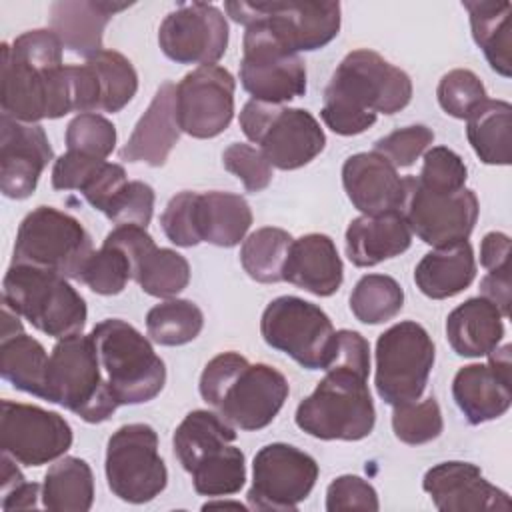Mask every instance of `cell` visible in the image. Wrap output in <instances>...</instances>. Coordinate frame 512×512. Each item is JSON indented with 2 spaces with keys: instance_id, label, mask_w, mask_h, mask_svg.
<instances>
[{
  "instance_id": "obj_1",
  "label": "cell",
  "mask_w": 512,
  "mask_h": 512,
  "mask_svg": "<svg viewBox=\"0 0 512 512\" xmlns=\"http://www.w3.org/2000/svg\"><path fill=\"white\" fill-rule=\"evenodd\" d=\"M62 42L50 28L28 30L2 44V114L38 124L74 112Z\"/></svg>"
},
{
  "instance_id": "obj_2",
  "label": "cell",
  "mask_w": 512,
  "mask_h": 512,
  "mask_svg": "<svg viewBox=\"0 0 512 512\" xmlns=\"http://www.w3.org/2000/svg\"><path fill=\"white\" fill-rule=\"evenodd\" d=\"M410 100V76L378 52L358 48L348 52L334 70L320 116L332 132L354 136L368 130L378 114H396Z\"/></svg>"
},
{
  "instance_id": "obj_3",
  "label": "cell",
  "mask_w": 512,
  "mask_h": 512,
  "mask_svg": "<svg viewBox=\"0 0 512 512\" xmlns=\"http://www.w3.org/2000/svg\"><path fill=\"white\" fill-rule=\"evenodd\" d=\"M200 396L230 426L254 432L266 428L282 410L290 386L282 372L252 364L238 352L214 356L200 374Z\"/></svg>"
},
{
  "instance_id": "obj_4",
  "label": "cell",
  "mask_w": 512,
  "mask_h": 512,
  "mask_svg": "<svg viewBox=\"0 0 512 512\" xmlns=\"http://www.w3.org/2000/svg\"><path fill=\"white\" fill-rule=\"evenodd\" d=\"M296 426L320 440H362L376 422L368 374L348 366H328L314 392L296 408Z\"/></svg>"
},
{
  "instance_id": "obj_5",
  "label": "cell",
  "mask_w": 512,
  "mask_h": 512,
  "mask_svg": "<svg viewBox=\"0 0 512 512\" xmlns=\"http://www.w3.org/2000/svg\"><path fill=\"white\" fill-rule=\"evenodd\" d=\"M42 398L90 424L104 422L114 414L120 404L110 392L90 334H74L54 344Z\"/></svg>"
},
{
  "instance_id": "obj_6",
  "label": "cell",
  "mask_w": 512,
  "mask_h": 512,
  "mask_svg": "<svg viewBox=\"0 0 512 512\" xmlns=\"http://www.w3.org/2000/svg\"><path fill=\"white\" fill-rule=\"evenodd\" d=\"M102 372L118 404L156 398L166 382V366L150 340L120 318H106L90 332Z\"/></svg>"
},
{
  "instance_id": "obj_7",
  "label": "cell",
  "mask_w": 512,
  "mask_h": 512,
  "mask_svg": "<svg viewBox=\"0 0 512 512\" xmlns=\"http://www.w3.org/2000/svg\"><path fill=\"white\" fill-rule=\"evenodd\" d=\"M2 302L58 340L82 334L88 316L84 298L64 276L26 264H10L6 270Z\"/></svg>"
},
{
  "instance_id": "obj_8",
  "label": "cell",
  "mask_w": 512,
  "mask_h": 512,
  "mask_svg": "<svg viewBox=\"0 0 512 512\" xmlns=\"http://www.w3.org/2000/svg\"><path fill=\"white\" fill-rule=\"evenodd\" d=\"M228 16L242 26H256L288 52H312L330 44L340 30V4L318 0L226 2Z\"/></svg>"
},
{
  "instance_id": "obj_9",
  "label": "cell",
  "mask_w": 512,
  "mask_h": 512,
  "mask_svg": "<svg viewBox=\"0 0 512 512\" xmlns=\"http://www.w3.org/2000/svg\"><path fill=\"white\" fill-rule=\"evenodd\" d=\"M92 238L70 214L38 206L18 226L12 264H26L80 280L92 256Z\"/></svg>"
},
{
  "instance_id": "obj_10",
  "label": "cell",
  "mask_w": 512,
  "mask_h": 512,
  "mask_svg": "<svg viewBox=\"0 0 512 512\" xmlns=\"http://www.w3.org/2000/svg\"><path fill=\"white\" fill-rule=\"evenodd\" d=\"M240 128L260 146L270 166L280 170L310 164L326 146L324 130L304 108L248 100L240 112Z\"/></svg>"
},
{
  "instance_id": "obj_11",
  "label": "cell",
  "mask_w": 512,
  "mask_h": 512,
  "mask_svg": "<svg viewBox=\"0 0 512 512\" xmlns=\"http://www.w3.org/2000/svg\"><path fill=\"white\" fill-rule=\"evenodd\" d=\"M434 358V342L418 322L404 320L384 330L376 342L378 396L390 406L420 400Z\"/></svg>"
},
{
  "instance_id": "obj_12",
  "label": "cell",
  "mask_w": 512,
  "mask_h": 512,
  "mask_svg": "<svg viewBox=\"0 0 512 512\" xmlns=\"http://www.w3.org/2000/svg\"><path fill=\"white\" fill-rule=\"evenodd\" d=\"M264 342L288 354L306 370H324L330 362L336 330L328 314L298 296H278L262 312Z\"/></svg>"
},
{
  "instance_id": "obj_13",
  "label": "cell",
  "mask_w": 512,
  "mask_h": 512,
  "mask_svg": "<svg viewBox=\"0 0 512 512\" xmlns=\"http://www.w3.org/2000/svg\"><path fill=\"white\" fill-rule=\"evenodd\" d=\"M106 480L114 496L130 504L154 500L168 482L158 434L148 424H124L106 446Z\"/></svg>"
},
{
  "instance_id": "obj_14",
  "label": "cell",
  "mask_w": 512,
  "mask_h": 512,
  "mask_svg": "<svg viewBox=\"0 0 512 512\" xmlns=\"http://www.w3.org/2000/svg\"><path fill=\"white\" fill-rule=\"evenodd\" d=\"M316 460L296 446L274 442L260 448L252 462V486L246 494L254 510H296L316 480Z\"/></svg>"
},
{
  "instance_id": "obj_15",
  "label": "cell",
  "mask_w": 512,
  "mask_h": 512,
  "mask_svg": "<svg viewBox=\"0 0 512 512\" xmlns=\"http://www.w3.org/2000/svg\"><path fill=\"white\" fill-rule=\"evenodd\" d=\"M404 184L406 194L400 214L422 242L442 248L468 240L480 212L474 190L436 194L424 190L416 176H404Z\"/></svg>"
},
{
  "instance_id": "obj_16",
  "label": "cell",
  "mask_w": 512,
  "mask_h": 512,
  "mask_svg": "<svg viewBox=\"0 0 512 512\" xmlns=\"http://www.w3.org/2000/svg\"><path fill=\"white\" fill-rule=\"evenodd\" d=\"M240 82L252 100L282 104L304 96L306 66L298 54L282 48L260 28L246 26Z\"/></svg>"
},
{
  "instance_id": "obj_17",
  "label": "cell",
  "mask_w": 512,
  "mask_h": 512,
  "mask_svg": "<svg viewBox=\"0 0 512 512\" xmlns=\"http://www.w3.org/2000/svg\"><path fill=\"white\" fill-rule=\"evenodd\" d=\"M0 446L24 466H42L68 452L72 428L58 412L2 400Z\"/></svg>"
},
{
  "instance_id": "obj_18",
  "label": "cell",
  "mask_w": 512,
  "mask_h": 512,
  "mask_svg": "<svg viewBox=\"0 0 512 512\" xmlns=\"http://www.w3.org/2000/svg\"><path fill=\"white\" fill-rule=\"evenodd\" d=\"M234 88V76L218 64L198 66L188 72L176 84L180 130L192 138L222 134L234 116Z\"/></svg>"
},
{
  "instance_id": "obj_19",
  "label": "cell",
  "mask_w": 512,
  "mask_h": 512,
  "mask_svg": "<svg viewBox=\"0 0 512 512\" xmlns=\"http://www.w3.org/2000/svg\"><path fill=\"white\" fill-rule=\"evenodd\" d=\"M158 44L178 64H214L228 46L226 16L214 4H178L158 28Z\"/></svg>"
},
{
  "instance_id": "obj_20",
  "label": "cell",
  "mask_w": 512,
  "mask_h": 512,
  "mask_svg": "<svg viewBox=\"0 0 512 512\" xmlns=\"http://www.w3.org/2000/svg\"><path fill=\"white\" fill-rule=\"evenodd\" d=\"M452 396L474 426L506 414L512 404L510 344L488 352L486 364L462 366L452 380Z\"/></svg>"
},
{
  "instance_id": "obj_21",
  "label": "cell",
  "mask_w": 512,
  "mask_h": 512,
  "mask_svg": "<svg viewBox=\"0 0 512 512\" xmlns=\"http://www.w3.org/2000/svg\"><path fill=\"white\" fill-rule=\"evenodd\" d=\"M52 158L50 140L40 124L0 116V190L6 198H28Z\"/></svg>"
},
{
  "instance_id": "obj_22",
  "label": "cell",
  "mask_w": 512,
  "mask_h": 512,
  "mask_svg": "<svg viewBox=\"0 0 512 512\" xmlns=\"http://www.w3.org/2000/svg\"><path fill=\"white\" fill-rule=\"evenodd\" d=\"M424 492L440 512H508V492L490 484L472 462H440L422 478Z\"/></svg>"
},
{
  "instance_id": "obj_23",
  "label": "cell",
  "mask_w": 512,
  "mask_h": 512,
  "mask_svg": "<svg viewBox=\"0 0 512 512\" xmlns=\"http://www.w3.org/2000/svg\"><path fill=\"white\" fill-rule=\"evenodd\" d=\"M342 184L348 200L364 216L400 212L406 184L398 170L378 152L352 154L342 166Z\"/></svg>"
},
{
  "instance_id": "obj_24",
  "label": "cell",
  "mask_w": 512,
  "mask_h": 512,
  "mask_svg": "<svg viewBox=\"0 0 512 512\" xmlns=\"http://www.w3.org/2000/svg\"><path fill=\"white\" fill-rule=\"evenodd\" d=\"M176 118V84L162 82L148 106L136 122L130 138L120 150L126 162H144L148 166H164L172 148L180 138Z\"/></svg>"
},
{
  "instance_id": "obj_25",
  "label": "cell",
  "mask_w": 512,
  "mask_h": 512,
  "mask_svg": "<svg viewBox=\"0 0 512 512\" xmlns=\"http://www.w3.org/2000/svg\"><path fill=\"white\" fill-rule=\"evenodd\" d=\"M344 278L336 244L326 234H304L292 240L284 262L282 280L314 296H332Z\"/></svg>"
},
{
  "instance_id": "obj_26",
  "label": "cell",
  "mask_w": 512,
  "mask_h": 512,
  "mask_svg": "<svg viewBox=\"0 0 512 512\" xmlns=\"http://www.w3.org/2000/svg\"><path fill=\"white\" fill-rule=\"evenodd\" d=\"M130 4L94 2V0H62L50 6V30L70 52L90 58L102 48L104 28L110 18Z\"/></svg>"
},
{
  "instance_id": "obj_27",
  "label": "cell",
  "mask_w": 512,
  "mask_h": 512,
  "mask_svg": "<svg viewBox=\"0 0 512 512\" xmlns=\"http://www.w3.org/2000/svg\"><path fill=\"white\" fill-rule=\"evenodd\" d=\"M412 230L400 212L358 216L346 228V256L354 266L370 268L406 252Z\"/></svg>"
},
{
  "instance_id": "obj_28",
  "label": "cell",
  "mask_w": 512,
  "mask_h": 512,
  "mask_svg": "<svg viewBox=\"0 0 512 512\" xmlns=\"http://www.w3.org/2000/svg\"><path fill=\"white\" fill-rule=\"evenodd\" d=\"M502 320V312L488 298H468L448 314L446 338L458 356H488L504 338Z\"/></svg>"
},
{
  "instance_id": "obj_29",
  "label": "cell",
  "mask_w": 512,
  "mask_h": 512,
  "mask_svg": "<svg viewBox=\"0 0 512 512\" xmlns=\"http://www.w3.org/2000/svg\"><path fill=\"white\" fill-rule=\"evenodd\" d=\"M476 276L474 250L468 240L434 248L416 264L414 282L418 290L432 298L444 300L466 290Z\"/></svg>"
},
{
  "instance_id": "obj_30",
  "label": "cell",
  "mask_w": 512,
  "mask_h": 512,
  "mask_svg": "<svg viewBox=\"0 0 512 512\" xmlns=\"http://www.w3.org/2000/svg\"><path fill=\"white\" fill-rule=\"evenodd\" d=\"M196 224L202 242L232 248L252 226V210L240 194L212 190L198 194Z\"/></svg>"
},
{
  "instance_id": "obj_31",
  "label": "cell",
  "mask_w": 512,
  "mask_h": 512,
  "mask_svg": "<svg viewBox=\"0 0 512 512\" xmlns=\"http://www.w3.org/2000/svg\"><path fill=\"white\" fill-rule=\"evenodd\" d=\"M472 38L484 52L490 68L504 78L512 74V4L494 0H466Z\"/></svg>"
},
{
  "instance_id": "obj_32",
  "label": "cell",
  "mask_w": 512,
  "mask_h": 512,
  "mask_svg": "<svg viewBox=\"0 0 512 512\" xmlns=\"http://www.w3.org/2000/svg\"><path fill=\"white\" fill-rule=\"evenodd\" d=\"M236 440V430L218 412L192 410L172 436L174 456L186 472Z\"/></svg>"
},
{
  "instance_id": "obj_33",
  "label": "cell",
  "mask_w": 512,
  "mask_h": 512,
  "mask_svg": "<svg viewBox=\"0 0 512 512\" xmlns=\"http://www.w3.org/2000/svg\"><path fill=\"white\" fill-rule=\"evenodd\" d=\"M466 136L484 164L508 166L512 160V106L506 100H484L466 118Z\"/></svg>"
},
{
  "instance_id": "obj_34",
  "label": "cell",
  "mask_w": 512,
  "mask_h": 512,
  "mask_svg": "<svg viewBox=\"0 0 512 512\" xmlns=\"http://www.w3.org/2000/svg\"><path fill=\"white\" fill-rule=\"evenodd\" d=\"M94 502V476L86 460L64 456L44 476L42 506L54 512H88Z\"/></svg>"
},
{
  "instance_id": "obj_35",
  "label": "cell",
  "mask_w": 512,
  "mask_h": 512,
  "mask_svg": "<svg viewBox=\"0 0 512 512\" xmlns=\"http://www.w3.org/2000/svg\"><path fill=\"white\" fill-rule=\"evenodd\" d=\"M48 360L44 346L24 332L0 340V374L22 392L44 396Z\"/></svg>"
},
{
  "instance_id": "obj_36",
  "label": "cell",
  "mask_w": 512,
  "mask_h": 512,
  "mask_svg": "<svg viewBox=\"0 0 512 512\" xmlns=\"http://www.w3.org/2000/svg\"><path fill=\"white\" fill-rule=\"evenodd\" d=\"M132 278L146 294L156 298H172L188 286L190 264L176 250L158 248L154 244L134 262Z\"/></svg>"
},
{
  "instance_id": "obj_37",
  "label": "cell",
  "mask_w": 512,
  "mask_h": 512,
  "mask_svg": "<svg viewBox=\"0 0 512 512\" xmlns=\"http://www.w3.org/2000/svg\"><path fill=\"white\" fill-rule=\"evenodd\" d=\"M292 240L294 238L282 228H258L242 242L240 248V262L244 272L262 284L282 282V270Z\"/></svg>"
},
{
  "instance_id": "obj_38",
  "label": "cell",
  "mask_w": 512,
  "mask_h": 512,
  "mask_svg": "<svg viewBox=\"0 0 512 512\" xmlns=\"http://www.w3.org/2000/svg\"><path fill=\"white\" fill-rule=\"evenodd\" d=\"M204 326V314L192 300H166L146 314V332L162 346H182L192 342Z\"/></svg>"
},
{
  "instance_id": "obj_39",
  "label": "cell",
  "mask_w": 512,
  "mask_h": 512,
  "mask_svg": "<svg viewBox=\"0 0 512 512\" xmlns=\"http://www.w3.org/2000/svg\"><path fill=\"white\" fill-rule=\"evenodd\" d=\"M402 304V286L386 274L362 276L350 294V310L362 324L388 322L402 310Z\"/></svg>"
},
{
  "instance_id": "obj_40",
  "label": "cell",
  "mask_w": 512,
  "mask_h": 512,
  "mask_svg": "<svg viewBox=\"0 0 512 512\" xmlns=\"http://www.w3.org/2000/svg\"><path fill=\"white\" fill-rule=\"evenodd\" d=\"M86 62L100 84V112H120L138 90V74L132 62L116 50H100Z\"/></svg>"
},
{
  "instance_id": "obj_41",
  "label": "cell",
  "mask_w": 512,
  "mask_h": 512,
  "mask_svg": "<svg viewBox=\"0 0 512 512\" xmlns=\"http://www.w3.org/2000/svg\"><path fill=\"white\" fill-rule=\"evenodd\" d=\"M188 474L192 476L194 490L200 496L214 498L236 494L246 482L244 452L234 444H228L220 452L202 460Z\"/></svg>"
},
{
  "instance_id": "obj_42",
  "label": "cell",
  "mask_w": 512,
  "mask_h": 512,
  "mask_svg": "<svg viewBox=\"0 0 512 512\" xmlns=\"http://www.w3.org/2000/svg\"><path fill=\"white\" fill-rule=\"evenodd\" d=\"M132 278V262L128 254L112 242H102V248L92 252L86 262L80 282H84L92 292L102 296L120 294L128 280Z\"/></svg>"
},
{
  "instance_id": "obj_43",
  "label": "cell",
  "mask_w": 512,
  "mask_h": 512,
  "mask_svg": "<svg viewBox=\"0 0 512 512\" xmlns=\"http://www.w3.org/2000/svg\"><path fill=\"white\" fill-rule=\"evenodd\" d=\"M392 430L400 442L410 446L436 440L444 430V420L436 398L428 396L422 402L416 400L394 406Z\"/></svg>"
},
{
  "instance_id": "obj_44",
  "label": "cell",
  "mask_w": 512,
  "mask_h": 512,
  "mask_svg": "<svg viewBox=\"0 0 512 512\" xmlns=\"http://www.w3.org/2000/svg\"><path fill=\"white\" fill-rule=\"evenodd\" d=\"M436 96L446 114L466 120L486 100V88L472 70L456 68L440 78Z\"/></svg>"
},
{
  "instance_id": "obj_45",
  "label": "cell",
  "mask_w": 512,
  "mask_h": 512,
  "mask_svg": "<svg viewBox=\"0 0 512 512\" xmlns=\"http://www.w3.org/2000/svg\"><path fill=\"white\" fill-rule=\"evenodd\" d=\"M468 168L464 160L446 146H432L424 154V164L416 176L418 184L424 190L436 194H454L460 192L466 184Z\"/></svg>"
},
{
  "instance_id": "obj_46",
  "label": "cell",
  "mask_w": 512,
  "mask_h": 512,
  "mask_svg": "<svg viewBox=\"0 0 512 512\" xmlns=\"http://www.w3.org/2000/svg\"><path fill=\"white\" fill-rule=\"evenodd\" d=\"M66 146L68 150L106 160L116 146V128L102 114H78L66 128Z\"/></svg>"
},
{
  "instance_id": "obj_47",
  "label": "cell",
  "mask_w": 512,
  "mask_h": 512,
  "mask_svg": "<svg viewBox=\"0 0 512 512\" xmlns=\"http://www.w3.org/2000/svg\"><path fill=\"white\" fill-rule=\"evenodd\" d=\"M434 142V132L424 124L406 126L374 142V152L384 156L396 170L408 168Z\"/></svg>"
},
{
  "instance_id": "obj_48",
  "label": "cell",
  "mask_w": 512,
  "mask_h": 512,
  "mask_svg": "<svg viewBox=\"0 0 512 512\" xmlns=\"http://www.w3.org/2000/svg\"><path fill=\"white\" fill-rule=\"evenodd\" d=\"M196 202H198V192L184 190L172 196L170 202L166 204L160 216V226L172 244L182 248H192L202 242L198 234V224H196Z\"/></svg>"
},
{
  "instance_id": "obj_49",
  "label": "cell",
  "mask_w": 512,
  "mask_h": 512,
  "mask_svg": "<svg viewBox=\"0 0 512 512\" xmlns=\"http://www.w3.org/2000/svg\"><path fill=\"white\" fill-rule=\"evenodd\" d=\"M224 168L242 180L248 192H260L272 182V166L260 148L234 142L222 152Z\"/></svg>"
},
{
  "instance_id": "obj_50",
  "label": "cell",
  "mask_w": 512,
  "mask_h": 512,
  "mask_svg": "<svg viewBox=\"0 0 512 512\" xmlns=\"http://www.w3.org/2000/svg\"><path fill=\"white\" fill-rule=\"evenodd\" d=\"M154 212V190L146 182L132 180L122 186V190L112 198L104 216L116 226L136 224L146 228Z\"/></svg>"
},
{
  "instance_id": "obj_51",
  "label": "cell",
  "mask_w": 512,
  "mask_h": 512,
  "mask_svg": "<svg viewBox=\"0 0 512 512\" xmlns=\"http://www.w3.org/2000/svg\"><path fill=\"white\" fill-rule=\"evenodd\" d=\"M380 508L378 494L370 482L360 476L344 474L330 482L326 490V510H370L376 512Z\"/></svg>"
},
{
  "instance_id": "obj_52",
  "label": "cell",
  "mask_w": 512,
  "mask_h": 512,
  "mask_svg": "<svg viewBox=\"0 0 512 512\" xmlns=\"http://www.w3.org/2000/svg\"><path fill=\"white\" fill-rule=\"evenodd\" d=\"M102 162H104L102 158H94V156H88L82 152L68 150L54 162L52 188L54 190H82Z\"/></svg>"
},
{
  "instance_id": "obj_53",
  "label": "cell",
  "mask_w": 512,
  "mask_h": 512,
  "mask_svg": "<svg viewBox=\"0 0 512 512\" xmlns=\"http://www.w3.org/2000/svg\"><path fill=\"white\" fill-rule=\"evenodd\" d=\"M126 182L128 180H126L124 168L120 164L104 160L80 192L92 208H96L104 214V210L108 208L112 198L122 190V186Z\"/></svg>"
},
{
  "instance_id": "obj_54",
  "label": "cell",
  "mask_w": 512,
  "mask_h": 512,
  "mask_svg": "<svg viewBox=\"0 0 512 512\" xmlns=\"http://www.w3.org/2000/svg\"><path fill=\"white\" fill-rule=\"evenodd\" d=\"M480 264L486 272L510 270V238L504 232H488L480 244Z\"/></svg>"
},
{
  "instance_id": "obj_55",
  "label": "cell",
  "mask_w": 512,
  "mask_h": 512,
  "mask_svg": "<svg viewBox=\"0 0 512 512\" xmlns=\"http://www.w3.org/2000/svg\"><path fill=\"white\" fill-rule=\"evenodd\" d=\"M480 292L484 298L496 304L504 318L510 316V270L486 272L480 282Z\"/></svg>"
},
{
  "instance_id": "obj_56",
  "label": "cell",
  "mask_w": 512,
  "mask_h": 512,
  "mask_svg": "<svg viewBox=\"0 0 512 512\" xmlns=\"http://www.w3.org/2000/svg\"><path fill=\"white\" fill-rule=\"evenodd\" d=\"M38 496H42V494H40V486L36 482H22L16 488H12L10 492L2 494V510L10 512V510L36 508Z\"/></svg>"
},
{
  "instance_id": "obj_57",
  "label": "cell",
  "mask_w": 512,
  "mask_h": 512,
  "mask_svg": "<svg viewBox=\"0 0 512 512\" xmlns=\"http://www.w3.org/2000/svg\"><path fill=\"white\" fill-rule=\"evenodd\" d=\"M20 332H22V322H20L18 314L8 304L2 302V338L0 340L12 338Z\"/></svg>"
}]
</instances>
